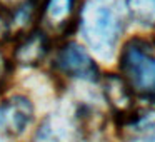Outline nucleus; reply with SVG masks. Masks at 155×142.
Returning a JSON list of instances; mask_svg holds the SVG:
<instances>
[{"mask_svg": "<svg viewBox=\"0 0 155 142\" xmlns=\"http://www.w3.org/2000/svg\"><path fill=\"white\" fill-rule=\"evenodd\" d=\"M124 80L134 94L155 100V42L132 39L122 52Z\"/></svg>", "mask_w": 155, "mask_h": 142, "instance_id": "f257e3e1", "label": "nucleus"}, {"mask_svg": "<svg viewBox=\"0 0 155 142\" xmlns=\"http://www.w3.org/2000/svg\"><path fill=\"white\" fill-rule=\"evenodd\" d=\"M80 25L87 44L98 54H108L120 34L122 22L117 12L100 2H90L80 14Z\"/></svg>", "mask_w": 155, "mask_h": 142, "instance_id": "f03ea898", "label": "nucleus"}, {"mask_svg": "<svg viewBox=\"0 0 155 142\" xmlns=\"http://www.w3.org/2000/svg\"><path fill=\"white\" fill-rule=\"evenodd\" d=\"M75 0H44L40 7L38 22L48 39L65 37L70 34L77 19Z\"/></svg>", "mask_w": 155, "mask_h": 142, "instance_id": "7ed1b4c3", "label": "nucleus"}, {"mask_svg": "<svg viewBox=\"0 0 155 142\" xmlns=\"http://www.w3.org/2000/svg\"><path fill=\"white\" fill-rule=\"evenodd\" d=\"M34 119V107L24 95H14L0 104V130L17 137L30 125Z\"/></svg>", "mask_w": 155, "mask_h": 142, "instance_id": "20e7f679", "label": "nucleus"}, {"mask_svg": "<svg viewBox=\"0 0 155 142\" xmlns=\"http://www.w3.org/2000/svg\"><path fill=\"white\" fill-rule=\"evenodd\" d=\"M55 65L62 74L75 79L94 80L98 75V69L90 55L77 44H65L58 50Z\"/></svg>", "mask_w": 155, "mask_h": 142, "instance_id": "39448f33", "label": "nucleus"}, {"mask_svg": "<svg viewBox=\"0 0 155 142\" xmlns=\"http://www.w3.org/2000/svg\"><path fill=\"white\" fill-rule=\"evenodd\" d=\"M48 45L50 39L45 35V32L42 29H35L18 37L14 57L22 65H37L47 55Z\"/></svg>", "mask_w": 155, "mask_h": 142, "instance_id": "423d86ee", "label": "nucleus"}, {"mask_svg": "<svg viewBox=\"0 0 155 142\" xmlns=\"http://www.w3.org/2000/svg\"><path fill=\"white\" fill-rule=\"evenodd\" d=\"M130 12L142 22L155 20V0H127Z\"/></svg>", "mask_w": 155, "mask_h": 142, "instance_id": "0eeeda50", "label": "nucleus"}, {"mask_svg": "<svg viewBox=\"0 0 155 142\" xmlns=\"http://www.w3.org/2000/svg\"><path fill=\"white\" fill-rule=\"evenodd\" d=\"M8 75H10V65L5 60V57L0 54V89L5 85V82L8 80Z\"/></svg>", "mask_w": 155, "mask_h": 142, "instance_id": "6e6552de", "label": "nucleus"}, {"mask_svg": "<svg viewBox=\"0 0 155 142\" xmlns=\"http://www.w3.org/2000/svg\"><path fill=\"white\" fill-rule=\"evenodd\" d=\"M5 32V22H4V15H2V10H0V37Z\"/></svg>", "mask_w": 155, "mask_h": 142, "instance_id": "1a4fd4ad", "label": "nucleus"}, {"mask_svg": "<svg viewBox=\"0 0 155 142\" xmlns=\"http://www.w3.org/2000/svg\"><path fill=\"white\" fill-rule=\"evenodd\" d=\"M148 142H155V135H152V137H150V140H148Z\"/></svg>", "mask_w": 155, "mask_h": 142, "instance_id": "9d476101", "label": "nucleus"}]
</instances>
